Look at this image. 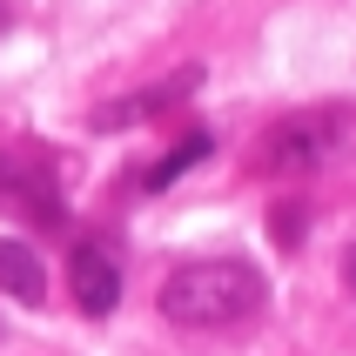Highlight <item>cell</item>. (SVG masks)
I'll use <instances>...</instances> for the list:
<instances>
[{"mask_svg":"<svg viewBox=\"0 0 356 356\" xmlns=\"http://www.w3.org/2000/svg\"><path fill=\"white\" fill-rule=\"evenodd\" d=\"M202 81V67H181V74H168V81H148V88H141V95H121V101H101L95 115V128H135V121H155L161 108H175L181 95H188V88H195Z\"/></svg>","mask_w":356,"mask_h":356,"instance_id":"4","label":"cell"},{"mask_svg":"<svg viewBox=\"0 0 356 356\" xmlns=\"http://www.w3.org/2000/svg\"><path fill=\"white\" fill-rule=\"evenodd\" d=\"M155 309L175 330H236L262 309V269L242 256H202L168 269L155 289Z\"/></svg>","mask_w":356,"mask_h":356,"instance_id":"1","label":"cell"},{"mask_svg":"<svg viewBox=\"0 0 356 356\" xmlns=\"http://www.w3.org/2000/svg\"><path fill=\"white\" fill-rule=\"evenodd\" d=\"M0 289H7L14 302H27V309L47 302V262H40L20 236H0Z\"/></svg>","mask_w":356,"mask_h":356,"instance_id":"6","label":"cell"},{"mask_svg":"<svg viewBox=\"0 0 356 356\" xmlns=\"http://www.w3.org/2000/svg\"><path fill=\"white\" fill-rule=\"evenodd\" d=\"M67 289H74L81 316H108L121 302V269H115V249L108 242H81L67 256Z\"/></svg>","mask_w":356,"mask_h":356,"instance_id":"3","label":"cell"},{"mask_svg":"<svg viewBox=\"0 0 356 356\" xmlns=\"http://www.w3.org/2000/svg\"><path fill=\"white\" fill-rule=\"evenodd\" d=\"M337 148H343V115L309 108V115H289V121H276V128L262 135V168H276V175H309V168H323Z\"/></svg>","mask_w":356,"mask_h":356,"instance_id":"2","label":"cell"},{"mask_svg":"<svg viewBox=\"0 0 356 356\" xmlns=\"http://www.w3.org/2000/svg\"><path fill=\"white\" fill-rule=\"evenodd\" d=\"M269 229H276L282 242H296V236H302V209H282V216H269Z\"/></svg>","mask_w":356,"mask_h":356,"instance_id":"8","label":"cell"},{"mask_svg":"<svg viewBox=\"0 0 356 356\" xmlns=\"http://www.w3.org/2000/svg\"><path fill=\"white\" fill-rule=\"evenodd\" d=\"M0 27H7V0H0Z\"/></svg>","mask_w":356,"mask_h":356,"instance_id":"10","label":"cell"},{"mask_svg":"<svg viewBox=\"0 0 356 356\" xmlns=\"http://www.w3.org/2000/svg\"><path fill=\"white\" fill-rule=\"evenodd\" d=\"M209 148H216V135H209V128H195V135H181V148H168V155H161L155 168L141 175V188H168V181H181V175H188V168H195L202 155H209Z\"/></svg>","mask_w":356,"mask_h":356,"instance_id":"7","label":"cell"},{"mask_svg":"<svg viewBox=\"0 0 356 356\" xmlns=\"http://www.w3.org/2000/svg\"><path fill=\"white\" fill-rule=\"evenodd\" d=\"M0 202H14L20 216H34V222H60V216H67L54 175L34 168V161H0Z\"/></svg>","mask_w":356,"mask_h":356,"instance_id":"5","label":"cell"},{"mask_svg":"<svg viewBox=\"0 0 356 356\" xmlns=\"http://www.w3.org/2000/svg\"><path fill=\"white\" fill-rule=\"evenodd\" d=\"M343 282L356 289V242H350V256H343Z\"/></svg>","mask_w":356,"mask_h":356,"instance_id":"9","label":"cell"}]
</instances>
